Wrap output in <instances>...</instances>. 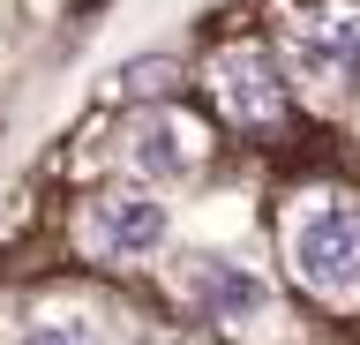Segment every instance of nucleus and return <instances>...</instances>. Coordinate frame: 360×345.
<instances>
[{"label":"nucleus","mask_w":360,"mask_h":345,"mask_svg":"<svg viewBox=\"0 0 360 345\" xmlns=\"http://www.w3.org/2000/svg\"><path fill=\"white\" fill-rule=\"evenodd\" d=\"M22 345H105V338H98V323H83V315H45V323L22 330Z\"/></svg>","instance_id":"obj_8"},{"label":"nucleus","mask_w":360,"mask_h":345,"mask_svg":"<svg viewBox=\"0 0 360 345\" xmlns=\"http://www.w3.org/2000/svg\"><path fill=\"white\" fill-rule=\"evenodd\" d=\"M285 255L300 285H315L323 300H360V203L353 195H315L292 210Z\"/></svg>","instance_id":"obj_1"},{"label":"nucleus","mask_w":360,"mask_h":345,"mask_svg":"<svg viewBox=\"0 0 360 345\" xmlns=\"http://www.w3.org/2000/svg\"><path fill=\"white\" fill-rule=\"evenodd\" d=\"M165 240V203H150L143 188H105L83 203V248L90 255H150Z\"/></svg>","instance_id":"obj_3"},{"label":"nucleus","mask_w":360,"mask_h":345,"mask_svg":"<svg viewBox=\"0 0 360 345\" xmlns=\"http://www.w3.org/2000/svg\"><path fill=\"white\" fill-rule=\"evenodd\" d=\"M210 91H218L225 120H240V128H270V120L285 113V83H278V68H270V53H255V46L218 53Z\"/></svg>","instance_id":"obj_4"},{"label":"nucleus","mask_w":360,"mask_h":345,"mask_svg":"<svg viewBox=\"0 0 360 345\" xmlns=\"http://www.w3.org/2000/svg\"><path fill=\"white\" fill-rule=\"evenodd\" d=\"M180 83V60H165V53H150V60H120L112 68V91L120 98H158Z\"/></svg>","instance_id":"obj_7"},{"label":"nucleus","mask_w":360,"mask_h":345,"mask_svg":"<svg viewBox=\"0 0 360 345\" xmlns=\"http://www.w3.org/2000/svg\"><path fill=\"white\" fill-rule=\"evenodd\" d=\"M120 150H128V165L143 173V181H188L195 173V128L173 113H143L120 136Z\"/></svg>","instance_id":"obj_5"},{"label":"nucleus","mask_w":360,"mask_h":345,"mask_svg":"<svg viewBox=\"0 0 360 345\" xmlns=\"http://www.w3.org/2000/svg\"><path fill=\"white\" fill-rule=\"evenodd\" d=\"M195 293H202V308L225 315V323H240V315L263 308V285H255L248 271H233V263H202V271H195Z\"/></svg>","instance_id":"obj_6"},{"label":"nucleus","mask_w":360,"mask_h":345,"mask_svg":"<svg viewBox=\"0 0 360 345\" xmlns=\"http://www.w3.org/2000/svg\"><path fill=\"white\" fill-rule=\"evenodd\" d=\"M292 68L323 91H360V8H315L285 30Z\"/></svg>","instance_id":"obj_2"}]
</instances>
